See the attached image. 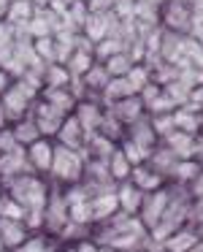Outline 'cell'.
I'll list each match as a JSON object with an SVG mask.
<instances>
[{"mask_svg": "<svg viewBox=\"0 0 203 252\" xmlns=\"http://www.w3.org/2000/svg\"><path fill=\"white\" fill-rule=\"evenodd\" d=\"M68 65V71H71V76H84V73L89 71V68L95 65V55L92 52H82V49H76L71 55V60L65 63Z\"/></svg>", "mask_w": 203, "mask_h": 252, "instance_id": "cell-28", "label": "cell"}, {"mask_svg": "<svg viewBox=\"0 0 203 252\" xmlns=\"http://www.w3.org/2000/svg\"><path fill=\"white\" fill-rule=\"evenodd\" d=\"M114 17L127 22V19H136V0H114Z\"/></svg>", "mask_w": 203, "mask_h": 252, "instance_id": "cell-38", "label": "cell"}, {"mask_svg": "<svg viewBox=\"0 0 203 252\" xmlns=\"http://www.w3.org/2000/svg\"><path fill=\"white\" fill-rule=\"evenodd\" d=\"M98 133H103L106 138H111V141H119L122 136H125V125H122L119 120H116L111 111H106L103 114V122H100V130Z\"/></svg>", "mask_w": 203, "mask_h": 252, "instance_id": "cell-35", "label": "cell"}, {"mask_svg": "<svg viewBox=\"0 0 203 252\" xmlns=\"http://www.w3.org/2000/svg\"><path fill=\"white\" fill-rule=\"evenodd\" d=\"M187 187H190V195H192V198H201V195H203V168L198 171V176H195V179H192Z\"/></svg>", "mask_w": 203, "mask_h": 252, "instance_id": "cell-43", "label": "cell"}, {"mask_svg": "<svg viewBox=\"0 0 203 252\" xmlns=\"http://www.w3.org/2000/svg\"><path fill=\"white\" fill-rule=\"evenodd\" d=\"M14 252H49V244H46L44 236H33V233H30V239L25 241V244H19Z\"/></svg>", "mask_w": 203, "mask_h": 252, "instance_id": "cell-39", "label": "cell"}, {"mask_svg": "<svg viewBox=\"0 0 203 252\" xmlns=\"http://www.w3.org/2000/svg\"><path fill=\"white\" fill-rule=\"evenodd\" d=\"M149 163H152L154 168L160 171V174L171 176V174H174V168H176V163H179V158H176V155L171 152V149L165 147L163 141H160L157 147L152 149V155H149Z\"/></svg>", "mask_w": 203, "mask_h": 252, "instance_id": "cell-21", "label": "cell"}, {"mask_svg": "<svg viewBox=\"0 0 203 252\" xmlns=\"http://www.w3.org/2000/svg\"><path fill=\"white\" fill-rule=\"evenodd\" d=\"M71 71L68 65H57V63H49L44 71V87H68L71 84Z\"/></svg>", "mask_w": 203, "mask_h": 252, "instance_id": "cell-26", "label": "cell"}, {"mask_svg": "<svg viewBox=\"0 0 203 252\" xmlns=\"http://www.w3.org/2000/svg\"><path fill=\"white\" fill-rule=\"evenodd\" d=\"M171 195H174V192H171L168 187L144 192L141 209H138V220L144 222V228H146V230H152L154 225L160 222V217L165 214V209H168V203H171Z\"/></svg>", "mask_w": 203, "mask_h": 252, "instance_id": "cell-4", "label": "cell"}, {"mask_svg": "<svg viewBox=\"0 0 203 252\" xmlns=\"http://www.w3.org/2000/svg\"><path fill=\"white\" fill-rule=\"evenodd\" d=\"M8 87H11V73H8L6 68H0V95L6 93Z\"/></svg>", "mask_w": 203, "mask_h": 252, "instance_id": "cell-46", "label": "cell"}, {"mask_svg": "<svg viewBox=\"0 0 203 252\" xmlns=\"http://www.w3.org/2000/svg\"><path fill=\"white\" fill-rule=\"evenodd\" d=\"M103 114H106V111L100 109L98 103H89V100H84V103H79V106H76V117H79V122L84 125V130H87L89 136L100 130Z\"/></svg>", "mask_w": 203, "mask_h": 252, "instance_id": "cell-18", "label": "cell"}, {"mask_svg": "<svg viewBox=\"0 0 203 252\" xmlns=\"http://www.w3.org/2000/svg\"><path fill=\"white\" fill-rule=\"evenodd\" d=\"M35 14V3L33 0H11L6 14V22L8 25H28Z\"/></svg>", "mask_w": 203, "mask_h": 252, "instance_id": "cell-22", "label": "cell"}, {"mask_svg": "<svg viewBox=\"0 0 203 252\" xmlns=\"http://www.w3.org/2000/svg\"><path fill=\"white\" fill-rule=\"evenodd\" d=\"M57 144H62V147H71V149H84V144H87L89 133L84 130V125L79 122L76 114H68L65 122H62L60 133H57Z\"/></svg>", "mask_w": 203, "mask_h": 252, "instance_id": "cell-9", "label": "cell"}, {"mask_svg": "<svg viewBox=\"0 0 203 252\" xmlns=\"http://www.w3.org/2000/svg\"><path fill=\"white\" fill-rule=\"evenodd\" d=\"M152 127L157 133V138H168L171 133L176 130V120H174V111H165V114H152Z\"/></svg>", "mask_w": 203, "mask_h": 252, "instance_id": "cell-33", "label": "cell"}, {"mask_svg": "<svg viewBox=\"0 0 203 252\" xmlns=\"http://www.w3.org/2000/svg\"><path fill=\"white\" fill-rule=\"evenodd\" d=\"M198 239H201V233L192 228H179L176 233H171L168 239L163 241L165 252H190L192 247L198 244Z\"/></svg>", "mask_w": 203, "mask_h": 252, "instance_id": "cell-17", "label": "cell"}, {"mask_svg": "<svg viewBox=\"0 0 203 252\" xmlns=\"http://www.w3.org/2000/svg\"><path fill=\"white\" fill-rule=\"evenodd\" d=\"M0 217L25 220V217H28V209H25L14 195H0Z\"/></svg>", "mask_w": 203, "mask_h": 252, "instance_id": "cell-32", "label": "cell"}, {"mask_svg": "<svg viewBox=\"0 0 203 252\" xmlns=\"http://www.w3.org/2000/svg\"><path fill=\"white\" fill-rule=\"evenodd\" d=\"M100 252H119V250H114V247H103Z\"/></svg>", "mask_w": 203, "mask_h": 252, "instance_id": "cell-50", "label": "cell"}, {"mask_svg": "<svg viewBox=\"0 0 203 252\" xmlns=\"http://www.w3.org/2000/svg\"><path fill=\"white\" fill-rule=\"evenodd\" d=\"M146 3H152V6H163V3H168V0H146Z\"/></svg>", "mask_w": 203, "mask_h": 252, "instance_id": "cell-49", "label": "cell"}, {"mask_svg": "<svg viewBox=\"0 0 203 252\" xmlns=\"http://www.w3.org/2000/svg\"><path fill=\"white\" fill-rule=\"evenodd\" d=\"M111 6H114V0H87V8L92 14H103V11H109Z\"/></svg>", "mask_w": 203, "mask_h": 252, "instance_id": "cell-42", "label": "cell"}, {"mask_svg": "<svg viewBox=\"0 0 203 252\" xmlns=\"http://www.w3.org/2000/svg\"><path fill=\"white\" fill-rule=\"evenodd\" d=\"M133 65H136V63H133V57L127 55V52H119V55L106 60V68H109L111 76H127V71H130Z\"/></svg>", "mask_w": 203, "mask_h": 252, "instance_id": "cell-34", "label": "cell"}, {"mask_svg": "<svg viewBox=\"0 0 203 252\" xmlns=\"http://www.w3.org/2000/svg\"><path fill=\"white\" fill-rule=\"evenodd\" d=\"M6 182H8V195L17 198V201L22 203L28 212H33V209H44V206H46L49 187H46L35 174L25 171V174L11 176V179H6Z\"/></svg>", "mask_w": 203, "mask_h": 252, "instance_id": "cell-1", "label": "cell"}, {"mask_svg": "<svg viewBox=\"0 0 203 252\" xmlns=\"http://www.w3.org/2000/svg\"><path fill=\"white\" fill-rule=\"evenodd\" d=\"M8 6H11V0H0V19H6V14H8Z\"/></svg>", "mask_w": 203, "mask_h": 252, "instance_id": "cell-47", "label": "cell"}, {"mask_svg": "<svg viewBox=\"0 0 203 252\" xmlns=\"http://www.w3.org/2000/svg\"><path fill=\"white\" fill-rule=\"evenodd\" d=\"M82 79H84V87H89V90H100V93H103L106 84L111 82V73H109V68H106V65H92Z\"/></svg>", "mask_w": 203, "mask_h": 252, "instance_id": "cell-29", "label": "cell"}, {"mask_svg": "<svg viewBox=\"0 0 203 252\" xmlns=\"http://www.w3.org/2000/svg\"><path fill=\"white\" fill-rule=\"evenodd\" d=\"M55 147L57 144H52L49 138H38V141H33L25 152H28V163L30 168L35 171V174H46V171H52V160H55Z\"/></svg>", "mask_w": 203, "mask_h": 252, "instance_id": "cell-7", "label": "cell"}, {"mask_svg": "<svg viewBox=\"0 0 203 252\" xmlns=\"http://www.w3.org/2000/svg\"><path fill=\"white\" fill-rule=\"evenodd\" d=\"M127 82L133 84V90H136V93H141V90L152 82V71H149L146 65H133L130 71H127Z\"/></svg>", "mask_w": 203, "mask_h": 252, "instance_id": "cell-36", "label": "cell"}, {"mask_svg": "<svg viewBox=\"0 0 203 252\" xmlns=\"http://www.w3.org/2000/svg\"><path fill=\"white\" fill-rule=\"evenodd\" d=\"M35 52L44 63H57V46H55V35H46V38H35Z\"/></svg>", "mask_w": 203, "mask_h": 252, "instance_id": "cell-37", "label": "cell"}, {"mask_svg": "<svg viewBox=\"0 0 203 252\" xmlns=\"http://www.w3.org/2000/svg\"><path fill=\"white\" fill-rule=\"evenodd\" d=\"M116 198H119V212L138 214L141 201H144V190L136 187L130 179H127V182H119V185H116Z\"/></svg>", "mask_w": 203, "mask_h": 252, "instance_id": "cell-13", "label": "cell"}, {"mask_svg": "<svg viewBox=\"0 0 203 252\" xmlns=\"http://www.w3.org/2000/svg\"><path fill=\"white\" fill-rule=\"evenodd\" d=\"M119 149L125 152V158L130 160L133 165H141V163H146V160H149V155H152V149H146V147H141V144H136L133 138H125Z\"/></svg>", "mask_w": 203, "mask_h": 252, "instance_id": "cell-31", "label": "cell"}, {"mask_svg": "<svg viewBox=\"0 0 203 252\" xmlns=\"http://www.w3.org/2000/svg\"><path fill=\"white\" fill-rule=\"evenodd\" d=\"M146 111V103L141 100V95H130V98H122L116 103H111V114L122 122V125H133L138 122Z\"/></svg>", "mask_w": 203, "mask_h": 252, "instance_id": "cell-10", "label": "cell"}, {"mask_svg": "<svg viewBox=\"0 0 203 252\" xmlns=\"http://www.w3.org/2000/svg\"><path fill=\"white\" fill-rule=\"evenodd\" d=\"M14 149H19L17 138H14V130H0V155H6V152H14Z\"/></svg>", "mask_w": 203, "mask_h": 252, "instance_id": "cell-40", "label": "cell"}, {"mask_svg": "<svg viewBox=\"0 0 203 252\" xmlns=\"http://www.w3.org/2000/svg\"><path fill=\"white\" fill-rule=\"evenodd\" d=\"M44 100L62 109L65 114H71L76 109V95H73L71 87H44Z\"/></svg>", "mask_w": 203, "mask_h": 252, "instance_id": "cell-19", "label": "cell"}, {"mask_svg": "<svg viewBox=\"0 0 203 252\" xmlns=\"http://www.w3.org/2000/svg\"><path fill=\"white\" fill-rule=\"evenodd\" d=\"M187 103H192L198 111H203V84H195V87H192V95H190Z\"/></svg>", "mask_w": 203, "mask_h": 252, "instance_id": "cell-45", "label": "cell"}, {"mask_svg": "<svg viewBox=\"0 0 203 252\" xmlns=\"http://www.w3.org/2000/svg\"><path fill=\"white\" fill-rule=\"evenodd\" d=\"M84 149H71L57 144L55 147V160H52V176L62 185H79L84 176V165H87V158H84Z\"/></svg>", "mask_w": 203, "mask_h": 252, "instance_id": "cell-2", "label": "cell"}, {"mask_svg": "<svg viewBox=\"0 0 203 252\" xmlns=\"http://www.w3.org/2000/svg\"><path fill=\"white\" fill-rule=\"evenodd\" d=\"M30 233H33V230L28 228L25 220L0 217V236H3V247H6L8 252H14L19 244H25V241L30 239Z\"/></svg>", "mask_w": 203, "mask_h": 252, "instance_id": "cell-8", "label": "cell"}, {"mask_svg": "<svg viewBox=\"0 0 203 252\" xmlns=\"http://www.w3.org/2000/svg\"><path fill=\"white\" fill-rule=\"evenodd\" d=\"M11 130H14L17 144H19V147H25V149H28L33 141L44 138V136H41V130H38V125H35V120H19L17 125L11 127Z\"/></svg>", "mask_w": 203, "mask_h": 252, "instance_id": "cell-25", "label": "cell"}, {"mask_svg": "<svg viewBox=\"0 0 203 252\" xmlns=\"http://www.w3.org/2000/svg\"><path fill=\"white\" fill-rule=\"evenodd\" d=\"M198 233H201V239H203V225H201V230H198Z\"/></svg>", "mask_w": 203, "mask_h": 252, "instance_id": "cell-52", "label": "cell"}, {"mask_svg": "<svg viewBox=\"0 0 203 252\" xmlns=\"http://www.w3.org/2000/svg\"><path fill=\"white\" fill-rule=\"evenodd\" d=\"M119 212V198H116V187L92 195V220L95 222H106L111 214Z\"/></svg>", "mask_w": 203, "mask_h": 252, "instance_id": "cell-14", "label": "cell"}, {"mask_svg": "<svg viewBox=\"0 0 203 252\" xmlns=\"http://www.w3.org/2000/svg\"><path fill=\"white\" fill-rule=\"evenodd\" d=\"M190 252H203V239H198V244L195 247H192V250Z\"/></svg>", "mask_w": 203, "mask_h": 252, "instance_id": "cell-48", "label": "cell"}, {"mask_svg": "<svg viewBox=\"0 0 203 252\" xmlns=\"http://www.w3.org/2000/svg\"><path fill=\"white\" fill-rule=\"evenodd\" d=\"M130 182L136 187H141L144 192H152V190H160L165 185V174H160L152 163H141V165H133V174H130Z\"/></svg>", "mask_w": 203, "mask_h": 252, "instance_id": "cell-11", "label": "cell"}, {"mask_svg": "<svg viewBox=\"0 0 203 252\" xmlns=\"http://www.w3.org/2000/svg\"><path fill=\"white\" fill-rule=\"evenodd\" d=\"M84 149H87V160H106L109 163V158L116 152V141H111V138H106L103 133H92V136L87 138V144H84Z\"/></svg>", "mask_w": 203, "mask_h": 252, "instance_id": "cell-16", "label": "cell"}, {"mask_svg": "<svg viewBox=\"0 0 203 252\" xmlns=\"http://www.w3.org/2000/svg\"><path fill=\"white\" fill-rule=\"evenodd\" d=\"M109 174H111V179L119 185V182H127L130 179V174H133V163L125 158V152H122L119 147H116V152L109 158Z\"/></svg>", "mask_w": 203, "mask_h": 252, "instance_id": "cell-23", "label": "cell"}, {"mask_svg": "<svg viewBox=\"0 0 203 252\" xmlns=\"http://www.w3.org/2000/svg\"><path fill=\"white\" fill-rule=\"evenodd\" d=\"M203 168V163L201 160H195V158H187V160H179V163H176V168H174V179L176 182H181V185H190L192 179H195L198 176V171Z\"/></svg>", "mask_w": 203, "mask_h": 252, "instance_id": "cell-27", "label": "cell"}, {"mask_svg": "<svg viewBox=\"0 0 203 252\" xmlns=\"http://www.w3.org/2000/svg\"><path fill=\"white\" fill-rule=\"evenodd\" d=\"M0 252H8V250H3V247H0Z\"/></svg>", "mask_w": 203, "mask_h": 252, "instance_id": "cell-54", "label": "cell"}, {"mask_svg": "<svg viewBox=\"0 0 203 252\" xmlns=\"http://www.w3.org/2000/svg\"><path fill=\"white\" fill-rule=\"evenodd\" d=\"M0 247H3V236H0ZM3 250H6V247H3Z\"/></svg>", "mask_w": 203, "mask_h": 252, "instance_id": "cell-53", "label": "cell"}, {"mask_svg": "<svg viewBox=\"0 0 203 252\" xmlns=\"http://www.w3.org/2000/svg\"><path fill=\"white\" fill-rule=\"evenodd\" d=\"M165 25L171 30H184V33H190L192 30V8L181 6V3H171L168 11H165Z\"/></svg>", "mask_w": 203, "mask_h": 252, "instance_id": "cell-20", "label": "cell"}, {"mask_svg": "<svg viewBox=\"0 0 203 252\" xmlns=\"http://www.w3.org/2000/svg\"><path fill=\"white\" fill-rule=\"evenodd\" d=\"M68 222H71V209H68L65 192H49L46 206H44V228L49 233L60 236Z\"/></svg>", "mask_w": 203, "mask_h": 252, "instance_id": "cell-5", "label": "cell"}, {"mask_svg": "<svg viewBox=\"0 0 203 252\" xmlns=\"http://www.w3.org/2000/svg\"><path fill=\"white\" fill-rule=\"evenodd\" d=\"M71 252H100V247L95 244V241H89V239H79Z\"/></svg>", "mask_w": 203, "mask_h": 252, "instance_id": "cell-44", "label": "cell"}, {"mask_svg": "<svg viewBox=\"0 0 203 252\" xmlns=\"http://www.w3.org/2000/svg\"><path fill=\"white\" fill-rule=\"evenodd\" d=\"M103 95H106V100H109V103H116V100L130 98V95H138V93L133 90V84L127 82V76H111V82L106 84Z\"/></svg>", "mask_w": 203, "mask_h": 252, "instance_id": "cell-24", "label": "cell"}, {"mask_svg": "<svg viewBox=\"0 0 203 252\" xmlns=\"http://www.w3.org/2000/svg\"><path fill=\"white\" fill-rule=\"evenodd\" d=\"M33 95H35V90L30 87L25 79H22V82H17V84H11V87L3 93V100H0V103H3V109H6V114H8V120H14V122L25 120Z\"/></svg>", "mask_w": 203, "mask_h": 252, "instance_id": "cell-3", "label": "cell"}, {"mask_svg": "<svg viewBox=\"0 0 203 252\" xmlns=\"http://www.w3.org/2000/svg\"><path fill=\"white\" fill-rule=\"evenodd\" d=\"M119 52H125V41H122L119 35H109V38H103L100 44H95V57H98V60H109V57L119 55Z\"/></svg>", "mask_w": 203, "mask_h": 252, "instance_id": "cell-30", "label": "cell"}, {"mask_svg": "<svg viewBox=\"0 0 203 252\" xmlns=\"http://www.w3.org/2000/svg\"><path fill=\"white\" fill-rule=\"evenodd\" d=\"M127 138H133L136 144H141V147H146V149H154L160 144V138H157V133H154V127H152V120H146V117H141L138 122H133V125H127Z\"/></svg>", "mask_w": 203, "mask_h": 252, "instance_id": "cell-15", "label": "cell"}, {"mask_svg": "<svg viewBox=\"0 0 203 252\" xmlns=\"http://www.w3.org/2000/svg\"><path fill=\"white\" fill-rule=\"evenodd\" d=\"M163 144L176 155L179 160L195 158V147H198V136L195 133H184V130H174L168 138H163Z\"/></svg>", "mask_w": 203, "mask_h": 252, "instance_id": "cell-12", "label": "cell"}, {"mask_svg": "<svg viewBox=\"0 0 203 252\" xmlns=\"http://www.w3.org/2000/svg\"><path fill=\"white\" fill-rule=\"evenodd\" d=\"M65 111L62 109H57V106H52V103H38V109H35V114H33V120H35V125H38V130H41V136H57L60 133V127H62V122H65Z\"/></svg>", "mask_w": 203, "mask_h": 252, "instance_id": "cell-6", "label": "cell"}, {"mask_svg": "<svg viewBox=\"0 0 203 252\" xmlns=\"http://www.w3.org/2000/svg\"><path fill=\"white\" fill-rule=\"evenodd\" d=\"M198 136H203V117H201V133H198Z\"/></svg>", "mask_w": 203, "mask_h": 252, "instance_id": "cell-51", "label": "cell"}, {"mask_svg": "<svg viewBox=\"0 0 203 252\" xmlns=\"http://www.w3.org/2000/svg\"><path fill=\"white\" fill-rule=\"evenodd\" d=\"M190 220H195L198 225H203V195L192 198V209H190Z\"/></svg>", "mask_w": 203, "mask_h": 252, "instance_id": "cell-41", "label": "cell"}]
</instances>
